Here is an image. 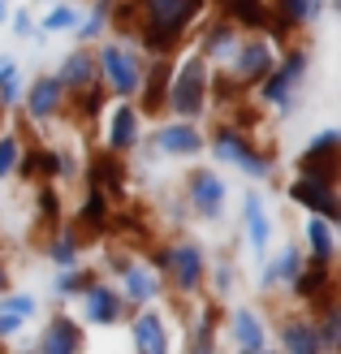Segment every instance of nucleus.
<instances>
[{"label": "nucleus", "mask_w": 341, "mask_h": 354, "mask_svg": "<svg viewBox=\"0 0 341 354\" xmlns=\"http://www.w3.org/2000/svg\"><path fill=\"white\" fill-rule=\"evenodd\" d=\"M294 199L298 203H307V207H315L324 221H337V199H333V186L329 182H315V177H302V182H294Z\"/></svg>", "instance_id": "obj_5"}, {"label": "nucleus", "mask_w": 341, "mask_h": 354, "mask_svg": "<svg viewBox=\"0 0 341 354\" xmlns=\"http://www.w3.org/2000/svg\"><path fill=\"white\" fill-rule=\"evenodd\" d=\"M78 350V324L74 320H52L44 333L39 354H74Z\"/></svg>", "instance_id": "obj_11"}, {"label": "nucleus", "mask_w": 341, "mask_h": 354, "mask_svg": "<svg viewBox=\"0 0 341 354\" xmlns=\"http://www.w3.org/2000/svg\"><path fill=\"white\" fill-rule=\"evenodd\" d=\"M52 259H57V263H65V268H69V263H74V238H61L57 246H52Z\"/></svg>", "instance_id": "obj_30"}, {"label": "nucleus", "mask_w": 341, "mask_h": 354, "mask_svg": "<svg viewBox=\"0 0 341 354\" xmlns=\"http://www.w3.org/2000/svg\"><path fill=\"white\" fill-rule=\"evenodd\" d=\"M134 134H138L134 113H130V109H117V117H113V147H130Z\"/></svg>", "instance_id": "obj_21"}, {"label": "nucleus", "mask_w": 341, "mask_h": 354, "mask_svg": "<svg viewBox=\"0 0 341 354\" xmlns=\"http://www.w3.org/2000/svg\"><path fill=\"white\" fill-rule=\"evenodd\" d=\"M233 333H238V342L246 346V350H259L264 346V328H259V320L250 311H238L233 315Z\"/></svg>", "instance_id": "obj_18"}, {"label": "nucleus", "mask_w": 341, "mask_h": 354, "mask_svg": "<svg viewBox=\"0 0 341 354\" xmlns=\"http://www.w3.org/2000/svg\"><path fill=\"white\" fill-rule=\"evenodd\" d=\"M125 290H130L134 298H151L156 294V281L142 272V268H130V272H125Z\"/></svg>", "instance_id": "obj_24"}, {"label": "nucleus", "mask_w": 341, "mask_h": 354, "mask_svg": "<svg viewBox=\"0 0 341 354\" xmlns=\"http://www.w3.org/2000/svg\"><path fill=\"white\" fill-rule=\"evenodd\" d=\"M165 263H169V272L177 277V286H182V290H190L194 281L203 277V255L194 251V246H173V251L165 255Z\"/></svg>", "instance_id": "obj_9"}, {"label": "nucleus", "mask_w": 341, "mask_h": 354, "mask_svg": "<svg viewBox=\"0 0 341 354\" xmlns=\"http://www.w3.org/2000/svg\"><path fill=\"white\" fill-rule=\"evenodd\" d=\"M91 74H95V61L86 57V52H74V57L61 65V78H57V82L65 86V91H78V86L91 82Z\"/></svg>", "instance_id": "obj_13"}, {"label": "nucleus", "mask_w": 341, "mask_h": 354, "mask_svg": "<svg viewBox=\"0 0 341 354\" xmlns=\"http://www.w3.org/2000/svg\"><path fill=\"white\" fill-rule=\"evenodd\" d=\"M0 17H5V0H0Z\"/></svg>", "instance_id": "obj_38"}, {"label": "nucleus", "mask_w": 341, "mask_h": 354, "mask_svg": "<svg viewBox=\"0 0 341 354\" xmlns=\"http://www.w3.org/2000/svg\"><path fill=\"white\" fill-rule=\"evenodd\" d=\"M13 165H17V143L13 138H0V177H5Z\"/></svg>", "instance_id": "obj_29"}, {"label": "nucleus", "mask_w": 341, "mask_h": 354, "mask_svg": "<svg viewBox=\"0 0 341 354\" xmlns=\"http://www.w3.org/2000/svg\"><path fill=\"white\" fill-rule=\"evenodd\" d=\"M190 194H194V207H199L208 221H212V216H221V207H225V186H221V177H212V173H194Z\"/></svg>", "instance_id": "obj_8"}, {"label": "nucleus", "mask_w": 341, "mask_h": 354, "mask_svg": "<svg viewBox=\"0 0 341 354\" xmlns=\"http://www.w3.org/2000/svg\"><path fill=\"white\" fill-rule=\"evenodd\" d=\"M216 156H221V160H229V165H238V169H246L250 177H268V173H273V169H268V160H259V156L250 151L233 130H221L216 134Z\"/></svg>", "instance_id": "obj_3"}, {"label": "nucleus", "mask_w": 341, "mask_h": 354, "mask_svg": "<svg viewBox=\"0 0 341 354\" xmlns=\"http://www.w3.org/2000/svg\"><path fill=\"white\" fill-rule=\"evenodd\" d=\"M311 246H315V263H329L333 259V234H329V221H311L307 225Z\"/></svg>", "instance_id": "obj_20"}, {"label": "nucleus", "mask_w": 341, "mask_h": 354, "mask_svg": "<svg viewBox=\"0 0 341 354\" xmlns=\"http://www.w3.org/2000/svg\"><path fill=\"white\" fill-rule=\"evenodd\" d=\"M320 286H324V263H315V272H302L298 277V294H320Z\"/></svg>", "instance_id": "obj_25"}, {"label": "nucleus", "mask_w": 341, "mask_h": 354, "mask_svg": "<svg viewBox=\"0 0 341 354\" xmlns=\"http://www.w3.org/2000/svg\"><path fill=\"white\" fill-rule=\"evenodd\" d=\"M100 26H104V9H95V13H91V26H82V39H91Z\"/></svg>", "instance_id": "obj_37"}, {"label": "nucleus", "mask_w": 341, "mask_h": 354, "mask_svg": "<svg viewBox=\"0 0 341 354\" xmlns=\"http://www.w3.org/2000/svg\"><path fill=\"white\" fill-rule=\"evenodd\" d=\"M147 9H151L147 44L151 48H165V44H173V35L190 22V13L199 9V0H147Z\"/></svg>", "instance_id": "obj_1"}, {"label": "nucleus", "mask_w": 341, "mask_h": 354, "mask_svg": "<svg viewBox=\"0 0 341 354\" xmlns=\"http://www.w3.org/2000/svg\"><path fill=\"white\" fill-rule=\"evenodd\" d=\"M156 143L165 151H173V156H194L203 147V138H199V130H190V126H165Z\"/></svg>", "instance_id": "obj_12"}, {"label": "nucleus", "mask_w": 341, "mask_h": 354, "mask_svg": "<svg viewBox=\"0 0 341 354\" xmlns=\"http://www.w3.org/2000/svg\"><path fill=\"white\" fill-rule=\"evenodd\" d=\"M82 221H86V225H95V221H104V199H100V190L91 194V199H86V212H82Z\"/></svg>", "instance_id": "obj_31"}, {"label": "nucleus", "mask_w": 341, "mask_h": 354, "mask_svg": "<svg viewBox=\"0 0 341 354\" xmlns=\"http://www.w3.org/2000/svg\"><path fill=\"white\" fill-rule=\"evenodd\" d=\"M134 346H138V354H169V337H165V324H160L156 311H142L134 320Z\"/></svg>", "instance_id": "obj_7"}, {"label": "nucleus", "mask_w": 341, "mask_h": 354, "mask_svg": "<svg viewBox=\"0 0 341 354\" xmlns=\"http://www.w3.org/2000/svg\"><path fill=\"white\" fill-rule=\"evenodd\" d=\"M86 315L100 324L117 320V294L113 290H86Z\"/></svg>", "instance_id": "obj_17"}, {"label": "nucleus", "mask_w": 341, "mask_h": 354, "mask_svg": "<svg viewBox=\"0 0 341 354\" xmlns=\"http://www.w3.org/2000/svg\"><path fill=\"white\" fill-rule=\"evenodd\" d=\"M82 286H86V277H78V272H61V277H57V290H61V294L82 290Z\"/></svg>", "instance_id": "obj_33"}, {"label": "nucleus", "mask_w": 341, "mask_h": 354, "mask_svg": "<svg viewBox=\"0 0 341 354\" xmlns=\"http://www.w3.org/2000/svg\"><path fill=\"white\" fill-rule=\"evenodd\" d=\"M268 65H273V52H268L264 44H250V48H242V57H238L233 69H238V78H259Z\"/></svg>", "instance_id": "obj_15"}, {"label": "nucleus", "mask_w": 341, "mask_h": 354, "mask_svg": "<svg viewBox=\"0 0 341 354\" xmlns=\"http://www.w3.org/2000/svg\"><path fill=\"white\" fill-rule=\"evenodd\" d=\"M255 354H259V350H255Z\"/></svg>", "instance_id": "obj_40"}, {"label": "nucleus", "mask_w": 341, "mask_h": 354, "mask_svg": "<svg viewBox=\"0 0 341 354\" xmlns=\"http://www.w3.org/2000/svg\"><path fill=\"white\" fill-rule=\"evenodd\" d=\"M0 286H5V272H0Z\"/></svg>", "instance_id": "obj_39"}, {"label": "nucleus", "mask_w": 341, "mask_h": 354, "mask_svg": "<svg viewBox=\"0 0 341 354\" xmlns=\"http://www.w3.org/2000/svg\"><path fill=\"white\" fill-rule=\"evenodd\" d=\"M203 91H208V69H203L199 57H190L182 65V74H177V82H173V109L182 117H194L203 109Z\"/></svg>", "instance_id": "obj_2"}, {"label": "nucleus", "mask_w": 341, "mask_h": 354, "mask_svg": "<svg viewBox=\"0 0 341 354\" xmlns=\"http://www.w3.org/2000/svg\"><path fill=\"white\" fill-rule=\"evenodd\" d=\"M104 69H109V78L121 95L138 91V65H134V57H125L121 48H104Z\"/></svg>", "instance_id": "obj_6"}, {"label": "nucleus", "mask_w": 341, "mask_h": 354, "mask_svg": "<svg viewBox=\"0 0 341 354\" xmlns=\"http://www.w3.org/2000/svg\"><path fill=\"white\" fill-rule=\"evenodd\" d=\"M302 65H307V57H302V52H290V61H285V65L277 69V74L268 78L264 95L273 100V104H285V100H290V86H294V78L302 74Z\"/></svg>", "instance_id": "obj_10"}, {"label": "nucleus", "mask_w": 341, "mask_h": 354, "mask_svg": "<svg viewBox=\"0 0 341 354\" xmlns=\"http://www.w3.org/2000/svg\"><path fill=\"white\" fill-rule=\"evenodd\" d=\"M229 9L238 13L242 22H250V26H268V13H264L259 0H229Z\"/></svg>", "instance_id": "obj_23"}, {"label": "nucleus", "mask_w": 341, "mask_h": 354, "mask_svg": "<svg viewBox=\"0 0 341 354\" xmlns=\"http://www.w3.org/2000/svg\"><path fill=\"white\" fill-rule=\"evenodd\" d=\"M337 328H341V320H337V311L324 320V333H320V346H337Z\"/></svg>", "instance_id": "obj_34"}, {"label": "nucleus", "mask_w": 341, "mask_h": 354, "mask_svg": "<svg viewBox=\"0 0 341 354\" xmlns=\"http://www.w3.org/2000/svg\"><path fill=\"white\" fill-rule=\"evenodd\" d=\"M0 311H9V315H30L35 303H30V298H5V303H0Z\"/></svg>", "instance_id": "obj_32"}, {"label": "nucleus", "mask_w": 341, "mask_h": 354, "mask_svg": "<svg viewBox=\"0 0 341 354\" xmlns=\"http://www.w3.org/2000/svg\"><path fill=\"white\" fill-rule=\"evenodd\" d=\"M229 44H233V35H229V30H216V35H212V44H208V48L216 52V57H225V52H229Z\"/></svg>", "instance_id": "obj_35"}, {"label": "nucleus", "mask_w": 341, "mask_h": 354, "mask_svg": "<svg viewBox=\"0 0 341 354\" xmlns=\"http://www.w3.org/2000/svg\"><path fill=\"white\" fill-rule=\"evenodd\" d=\"M285 346H290V354H320V337H311V328L302 324L285 328Z\"/></svg>", "instance_id": "obj_19"}, {"label": "nucleus", "mask_w": 341, "mask_h": 354, "mask_svg": "<svg viewBox=\"0 0 341 354\" xmlns=\"http://www.w3.org/2000/svg\"><path fill=\"white\" fill-rule=\"evenodd\" d=\"M61 104V82L57 78H44L30 86V117H52V109Z\"/></svg>", "instance_id": "obj_14"}, {"label": "nucleus", "mask_w": 341, "mask_h": 354, "mask_svg": "<svg viewBox=\"0 0 341 354\" xmlns=\"http://www.w3.org/2000/svg\"><path fill=\"white\" fill-rule=\"evenodd\" d=\"M281 9H285L281 26H294V22H311L315 9H320V0H281Z\"/></svg>", "instance_id": "obj_22"}, {"label": "nucleus", "mask_w": 341, "mask_h": 354, "mask_svg": "<svg viewBox=\"0 0 341 354\" xmlns=\"http://www.w3.org/2000/svg\"><path fill=\"white\" fill-rule=\"evenodd\" d=\"M9 100H17V74H13V65L0 69V104H9Z\"/></svg>", "instance_id": "obj_28"}, {"label": "nucleus", "mask_w": 341, "mask_h": 354, "mask_svg": "<svg viewBox=\"0 0 341 354\" xmlns=\"http://www.w3.org/2000/svg\"><path fill=\"white\" fill-rule=\"evenodd\" d=\"M74 22H78V13L74 9H52V17H48V30H74Z\"/></svg>", "instance_id": "obj_27"}, {"label": "nucleus", "mask_w": 341, "mask_h": 354, "mask_svg": "<svg viewBox=\"0 0 341 354\" xmlns=\"http://www.w3.org/2000/svg\"><path fill=\"white\" fill-rule=\"evenodd\" d=\"M242 212H246V229H250V242H255V246H264V242H268V216H264V199H259V194H246Z\"/></svg>", "instance_id": "obj_16"}, {"label": "nucleus", "mask_w": 341, "mask_h": 354, "mask_svg": "<svg viewBox=\"0 0 341 354\" xmlns=\"http://www.w3.org/2000/svg\"><path fill=\"white\" fill-rule=\"evenodd\" d=\"M333 151H337V130L320 134L315 147L302 151V173L315 177V182H333Z\"/></svg>", "instance_id": "obj_4"}, {"label": "nucleus", "mask_w": 341, "mask_h": 354, "mask_svg": "<svg viewBox=\"0 0 341 354\" xmlns=\"http://www.w3.org/2000/svg\"><path fill=\"white\" fill-rule=\"evenodd\" d=\"M298 272V251H285L277 259V268H268V281H277V277H294Z\"/></svg>", "instance_id": "obj_26"}, {"label": "nucleus", "mask_w": 341, "mask_h": 354, "mask_svg": "<svg viewBox=\"0 0 341 354\" xmlns=\"http://www.w3.org/2000/svg\"><path fill=\"white\" fill-rule=\"evenodd\" d=\"M17 324H22V315H9V311H0V337H9V333H17Z\"/></svg>", "instance_id": "obj_36"}]
</instances>
